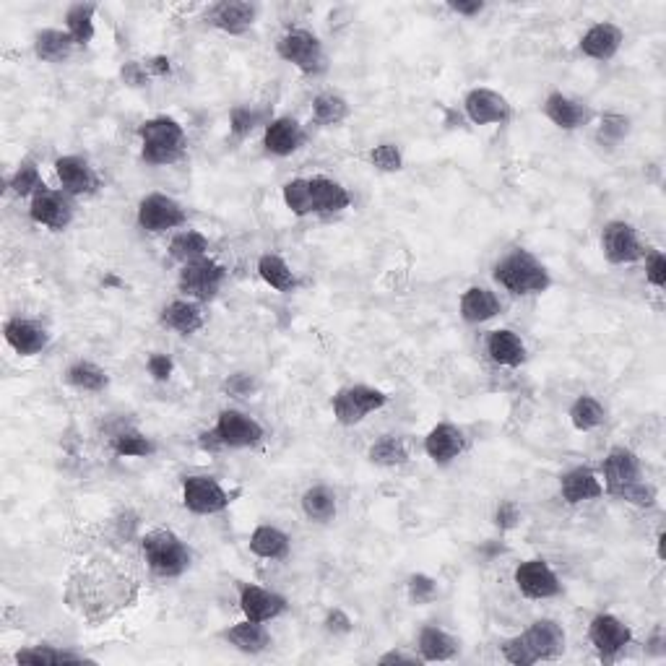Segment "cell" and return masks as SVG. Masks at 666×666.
<instances>
[{
  "mask_svg": "<svg viewBox=\"0 0 666 666\" xmlns=\"http://www.w3.org/2000/svg\"><path fill=\"white\" fill-rule=\"evenodd\" d=\"M281 198L294 216H331L352 206V193L331 177H294L281 188Z\"/></svg>",
  "mask_w": 666,
  "mask_h": 666,
  "instance_id": "6da1fadb",
  "label": "cell"
},
{
  "mask_svg": "<svg viewBox=\"0 0 666 666\" xmlns=\"http://www.w3.org/2000/svg\"><path fill=\"white\" fill-rule=\"evenodd\" d=\"M565 643H568V635H565L560 622L544 617V620L531 622L516 638L505 640L503 656L510 664L531 666L536 661L560 659L565 653Z\"/></svg>",
  "mask_w": 666,
  "mask_h": 666,
  "instance_id": "7a4b0ae2",
  "label": "cell"
},
{
  "mask_svg": "<svg viewBox=\"0 0 666 666\" xmlns=\"http://www.w3.org/2000/svg\"><path fill=\"white\" fill-rule=\"evenodd\" d=\"M492 276L505 292L516 294V297H531V294H544L552 287V276L534 253L529 250H510L505 258L495 263Z\"/></svg>",
  "mask_w": 666,
  "mask_h": 666,
  "instance_id": "3957f363",
  "label": "cell"
},
{
  "mask_svg": "<svg viewBox=\"0 0 666 666\" xmlns=\"http://www.w3.org/2000/svg\"><path fill=\"white\" fill-rule=\"evenodd\" d=\"M138 138H141V159L154 167H170L180 162L188 149L185 128L170 115H157L138 125Z\"/></svg>",
  "mask_w": 666,
  "mask_h": 666,
  "instance_id": "277c9868",
  "label": "cell"
},
{
  "mask_svg": "<svg viewBox=\"0 0 666 666\" xmlns=\"http://www.w3.org/2000/svg\"><path fill=\"white\" fill-rule=\"evenodd\" d=\"M266 430L258 419L240 409H224L216 417L214 430L201 432V445L206 451H219V448H255L263 443Z\"/></svg>",
  "mask_w": 666,
  "mask_h": 666,
  "instance_id": "5b68a950",
  "label": "cell"
},
{
  "mask_svg": "<svg viewBox=\"0 0 666 666\" xmlns=\"http://www.w3.org/2000/svg\"><path fill=\"white\" fill-rule=\"evenodd\" d=\"M141 549L151 573L159 578H180L193 562L188 544L170 529H154L141 539Z\"/></svg>",
  "mask_w": 666,
  "mask_h": 666,
  "instance_id": "8992f818",
  "label": "cell"
},
{
  "mask_svg": "<svg viewBox=\"0 0 666 666\" xmlns=\"http://www.w3.org/2000/svg\"><path fill=\"white\" fill-rule=\"evenodd\" d=\"M276 53L284 63H292L297 71L307 73V76H318L326 71L323 42L310 29H289L287 34H281L276 42Z\"/></svg>",
  "mask_w": 666,
  "mask_h": 666,
  "instance_id": "52a82bcc",
  "label": "cell"
},
{
  "mask_svg": "<svg viewBox=\"0 0 666 666\" xmlns=\"http://www.w3.org/2000/svg\"><path fill=\"white\" fill-rule=\"evenodd\" d=\"M388 404V393L373 386H344L333 396V417L344 427H354L365 422L373 412H380Z\"/></svg>",
  "mask_w": 666,
  "mask_h": 666,
  "instance_id": "ba28073f",
  "label": "cell"
},
{
  "mask_svg": "<svg viewBox=\"0 0 666 666\" xmlns=\"http://www.w3.org/2000/svg\"><path fill=\"white\" fill-rule=\"evenodd\" d=\"M224 281H227V268L219 261H214L211 255H203L198 261L185 263L180 268L177 287H180L183 294H188V300L209 302L222 292Z\"/></svg>",
  "mask_w": 666,
  "mask_h": 666,
  "instance_id": "9c48e42d",
  "label": "cell"
},
{
  "mask_svg": "<svg viewBox=\"0 0 666 666\" xmlns=\"http://www.w3.org/2000/svg\"><path fill=\"white\" fill-rule=\"evenodd\" d=\"M136 222L144 232L162 235V232L183 227V224L188 222V214H185L183 203L175 201V198L167 196V193H149V196L138 201Z\"/></svg>",
  "mask_w": 666,
  "mask_h": 666,
  "instance_id": "30bf717a",
  "label": "cell"
},
{
  "mask_svg": "<svg viewBox=\"0 0 666 666\" xmlns=\"http://www.w3.org/2000/svg\"><path fill=\"white\" fill-rule=\"evenodd\" d=\"M601 474H604V492L620 500L633 484L643 482V466H640V458L635 456L630 448L625 445H617L612 451L604 456L601 461Z\"/></svg>",
  "mask_w": 666,
  "mask_h": 666,
  "instance_id": "8fae6325",
  "label": "cell"
},
{
  "mask_svg": "<svg viewBox=\"0 0 666 666\" xmlns=\"http://www.w3.org/2000/svg\"><path fill=\"white\" fill-rule=\"evenodd\" d=\"M601 253L614 266H627V263L646 258V245L640 242L638 229L633 224L614 219L601 229Z\"/></svg>",
  "mask_w": 666,
  "mask_h": 666,
  "instance_id": "7c38bea8",
  "label": "cell"
},
{
  "mask_svg": "<svg viewBox=\"0 0 666 666\" xmlns=\"http://www.w3.org/2000/svg\"><path fill=\"white\" fill-rule=\"evenodd\" d=\"M29 216L34 224L40 227L53 229V232H63L71 227L73 222V203L66 190H53L42 188L29 198Z\"/></svg>",
  "mask_w": 666,
  "mask_h": 666,
  "instance_id": "4fadbf2b",
  "label": "cell"
},
{
  "mask_svg": "<svg viewBox=\"0 0 666 666\" xmlns=\"http://www.w3.org/2000/svg\"><path fill=\"white\" fill-rule=\"evenodd\" d=\"M513 581H516V588L526 599L544 601L555 599V596L562 594L560 578H557V573L552 570V565H549L547 560H542V557L523 560L516 568V573H513Z\"/></svg>",
  "mask_w": 666,
  "mask_h": 666,
  "instance_id": "5bb4252c",
  "label": "cell"
},
{
  "mask_svg": "<svg viewBox=\"0 0 666 666\" xmlns=\"http://www.w3.org/2000/svg\"><path fill=\"white\" fill-rule=\"evenodd\" d=\"M232 495L224 490L214 477H185L183 479V505L196 516H216L229 508Z\"/></svg>",
  "mask_w": 666,
  "mask_h": 666,
  "instance_id": "9a60e30c",
  "label": "cell"
},
{
  "mask_svg": "<svg viewBox=\"0 0 666 666\" xmlns=\"http://www.w3.org/2000/svg\"><path fill=\"white\" fill-rule=\"evenodd\" d=\"M588 640H591V646L596 648L601 659L612 661L633 643V630L617 614L601 612L588 625Z\"/></svg>",
  "mask_w": 666,
  "mask_h": 666,
  "instance_id": "2e32d148",
  "label": "cell"
},
{
  "mask_svg": "<svg viewBox=\"0 0 666 666\" xmlns=\"http://www.w3.org/2000/svg\"><path fill=\"white\" fill-rule=\"evenodd\" d=\"M464 112L474 125H505L513 118V107L508 99L487 86H477L466 94Z\"/></svg>",
  "mask_w": 666,
  "mask_h": 666,
  "instance_id": "e0dca14e",
  "label": "cell"
},
{
  "mask_svg": "<svg viewBox=\"0 0 666 666\" xmlns=\"http://www.w3.org/2000/svg\"><path fill=\"white\" fill-rule=\"evenodd\" d=\"M237 601H240L245 620L253 622H271L289 609V601L284 596L263 586H255V583H240Z\"/></svg>",
  "mask_w": 666,
  "mask_h": 666,
  "instance_id": "ac0fdd59",
  "label": "cell"
},
{
  "mask_svg": "<svg viewBox=\"0 0 666 666\" xmlns=\"http://www.w3.org/2000/svg\"><path fill=\"white\" fill-rule=\"evenodd\" d=\"M55 175H58L60 190H66L73 198L92 196L102 185L92 164L79 154H66V157L55 159Z\"/></svg>",
  "mask_w": 666,
  "mask_h": 666,
  "instance_id": "d6986e66",
  "label": "cell"
},
{
  "mask_svg": "<svg viewBox=\"0 0 666 666\" xmlns=\"http://www.w3.org/2000/svg\"><path fill=\"white\" fill-rule=\"evenodd\" d=\"M3 339L11 349H14L19 357H34V354H42L50 344V333L45 326H40L37 320L29 318H8L6 326H3Z\"/></svg>",
  "mask_w": 666,
  "mask_h": 666,
  "instance_id": "ffe728a7",
  "label": "cell"
},
{
  "mask_svg": "<svg viewBox=\"0 0 666 666\" xmlns=\"http://www.w3.org/2000/svg\"><path fill=\"white\" fill-rule=\"evenodd\" d=\"M466 451V435L453 422H438L425 435V453L438 466L453 464Z\"/></svg>",
  "mask_w": 666,
  "mask_h": 666,
  "instance_id": "44dd1931",
  "label": "cell"
},
{
  "mask_svg": "<svg viewBox=\"0 0 666 666\" xmlns=\"http://www.w3.org/2000/svg\"><path fill=\"white\" fill-rule=\"evenodd\" d=\"M544 115L555 128L560 131H578L583 125L591 120V110L583 105L581 99L568 97V94L562 92H552L547 99H544L542 105Z\"/></svg>",
  "mask_w": 666,
  "mask_h": 666,
  "instance_id": "7402d4cb",
  "label": "cell"
},
{
  "mask_svg": "<svg viewBox=\"0 0 666 666\" xmlns=\"http://www.w3.org/2000/svg\"><path fill=\"white\" fill-rule=\"evenodd\" d=\"M622 42H625V32H622L617 24L599 21V24H594V27L583 34L581 42H578V50H581L586 58L607 63V60H612L614 55L620 53Z\"/></svg>",
  "mask_w": 666,
  "mask_h": 666,
  "instance_id": "603a6c76",
  "label": "cell"
},
{
  "mask_svg": "<svg viewBox=\"0 0 666 666\" xmlns=\"http://www.w3.org/2000/svg\"><path fill=\"white\" fill-rule=\"evenodd\" d=\"M302 144H305V131L289 115L274 118L266 125V131H263V146H266L271 157H292Z\"/></svg>",
  "mask_w": 666,
  "mask_h": 666,
  "instance_id": "cb8c5ba5",
  "label": "cell"
},
{
  "mask_svg": "<svg viewBox=\"0 0 666 666\" xmlns=\"http://www.w3.org/2000/svg\"><path fill=\"white\" fill-rule=\"evenodd\" d=\"M255 16H258V8L253 3H242V0H222L211 8L209 21L211 27H216L219 32L232 34V37H240V34L250 32V27L255 24Z\"/></svg>",
  "mask_w": 666,
  "mask_h": 666,
  "instance_id": "d4e9b609",
  "label": "cell"
},
{
  "mask_svg": "<svg viewBox=\"0 0 666 666\" xmlns=\"http://www.w3.org/2000/svg\"><path fill=\"white\" fill-rule=\"evenodd\" d=\"M560 495L568 505H581L604 495V484L591 466H575L560 477Z\"/></svg>",
  "mask_w": 666,
  "mask_h": 666,
  "instance_id": "484cf974",
  "label": "cell"
},
{
  "mask_svg": "<svg viewBox=\"0 0 666 666\" xmlns=\"http://www.w3.org/2000/svg\"><path fill=\"white\" fill-rule=\"evenodd\" d=\"M458 310H461V318L471 326H479V323H487V320L497 318L503 313V302L497 297L492 289L487 287H469L461 294V302H458Z\"/></svg>",
  "mask_w": 666,
  "mask_h": 666,
  "instance_id": "4316f807",
  "label": "cell"
},
{
  "mask_svg": "<svg viewBox=\"0 0 666 666\" xmlns=\"http://www.w3.org/2000/svg\"><path fill=\"white\" fill-rule=\"evenodd\" d=\"M248 544L250 552L261 560H287L289 552H292V539H289L287 531H281L279 526H271V523L255 526Z\"/></svg>",
  "mask_w": 666,
  "mask_h": 666,
  "instance_id": "83f0119b",
  "label": "cell"
},
{
  "mask_svg": "<svg viewBox=\"0 0 666 666\" xmlns=\"http://www.w3.org/2000/svg\"><path fill=\"white\" fill-rule=\"evenodd\" d=\"M159 320H162V326L180 333V336H193V333L203 328L206 315H203L201 305L196 300H172L170 305H164Z\"/></svg>",
  "mask_w": 666,
  "mask_h": 666,
  "instance_id": "f1b7e54d",
  "label": "cell"
},
{
  "mask_svg": "<svg viewBox=\"0 0 666 666\" xmlns=\"http://www.w3.org/2000/svg\"><path fill=\"white\" fill-rule=\"evenodd\" d=\"M487 354L500 367H521L526 362V344L516 331L497 328L487 336Z\"/></svg>",
  "mask_w": 666,
  "mask_h": 666,
  "instance_id": "f546056e",
  "label": "cell"
},
{
  "mask_svg": "<svg viewBox=\"0 0 666 666\" xmlns=\"http://www.w3.org/2000/svg\"><path fill=\"white\" fill-rule=\"evenodd\" d=\"M419 659L422 661H451L458 656V640L451 633H445L443 627L427 625L419 630L417 638Z\"/></svg>",
  "mask_w": 666,
  "mask_h": 666,
  "instance_id": "4dcf8cb0",
  "label": "cell"
},
{
  "mask_svg": "<svg viewBox=\"0 0 666 666\" xmlns=\"http://www.w3.org/2000/svg\"><path fill=\"white\" fill-rule=\"evenodd\" d=\"M224 638H227L237 651L248 653V656H258V653L268 651V646H271V633L266 630V622L242 620L229 627Z\"/></svg>",
  "mask_w": 666,
  "mask_h": 666,
  "instance_id": "1f68e13d",
  "label": "cell"
},
{
  "mask_svg": "<svg viewBox=\"0 0 666 666\" xmlns=\"http://www.w3.org/2000/svg\"><path fill=\"white\" fill-rule=\"evenodd\" d=\"M300 505L307 521L313 523H331L333 518H336V510H339L336 492H333L328 484H313V487H307L300 497Z\"/></svg>",
  "mask_w": 666,
  "mask_h": 666,
  "instance_id": "d6a6232c",
  "label": "cell"
},
{
  "mask_svg": "<svg viewBox=\"0 0 666 666\" xmlns=\"http://www.w3.org/2000/svg\"><path fill=\"white\" fill-rule=\"evenodd\" d=\"M73 47H76V42L63 29H42V32L34 34V55L42 63H66L71 58Z\"/></svg>",
  "mask_w": 666,
  "mask_h": 666,
  "instance_id": "836d02e7",
  "label": "cell"
},
{
  "mask_svg": "<svg viewBox=\"0 0 666 666\" xmlns=\"http://www.w3.org/2000/svg\"><path fill=\"white\" fill-rule=\"evenodd\" d=\"M258 276L266 281L268 287L281 294L294 292V289L300 287V279H297V274L292 271V266L276 253H263L261 258H258Z\"/></svg>",
  "mask_w": 666,
  "mask_h": 666,
  "instance_id": "e575fe53",
  "label": "cell"
},
{
  "mask_svg": "<svg viewBox=\"0 0 666 666\" xmlns=\"http://www.w3.org/2000/svg\"><path fill=\"white\" fill-rule=\"evenodd\" d=\"M66 383L81 393H102L107 388V383H110V378H107L105 370L94 365V362L76 360L68 365Z\"/></svg>",
  "mask_w": 666,
  "mask_h": 666,
  "instance_id": "d590c367",
  "label": "cell"
},
{
  "mask_svg": "<svg viewBox=\"0 0 666 666\" xmlns=\"http://www.w3.org/2000/svg\"><path fill=\"white\" fill-rule=\"evenodd\" d=\"M94 16H97V6H94V3H73L66 11V32L71 34V40L76 42V47H84L94 40V34H97Z\"/></svg>",
  "mask_w": 666,
  "mask_h": 666,
  "instance_id": "8d00e7d4",
  "label": "cell"
},
{
  "mask_svg": "<svg viewBox=\"0 0 666 666\" xmlns=\"http://www.w3.org/2000/svg\"><path fill=\"white\" fill-rule=\"evenodd\" d=\"M86 661L81 653L66 651L55 646H29L16 653V664L29 666H60V664H81Z\"/></svg>",
  "mask_w": 666,
  "mask_h": 666,
  "instance_id": "74e56055",
  "label": "cell"
},
{
  "mask_svg": "<svg viewBox=\"0 0 666 666\" xmlns=\"http://www.w3.org/2000/svg\"><path fill=\"white\" fill-rule=\"evenodd\" d=\"M203 255H209V237L198 229H183L170 240V258H175L183 266L198 261Z\"/></svg>",
  "mask_w": 666,
  "mask_h": 666,
  "instance_id": "f35d334b",
  "label": "cell"
},
{
  "mask_svg": "<svg viewBox=\"0 0 666 666\" xmlns=\"http://www.w3.org/2000/svg\"><path fill=\"white\" fill-rule=\"evenodd\" d=\"M568 417L578 432H591V430H596V427L604 425V419H607V409L601 406L599 399L583 393V396H578V399L570 404Z\"/></svg>",
  "mask_w": 666,
  "mask_h": 666,
  "instance_id": "ab89813d",
  "label": "cell"
},
{
  "mask_svg": "<svg viewBox=\"0 0 666 666\" xmlns=\"http://www.w3.org/2000/svg\"><path fill=\"white\" fill-rule=\"evenodd\" d=\"M349 112H352L349 102L336 92H323L313 99V120L315 125H323V128L344 123Z\"/></svg>",
  "mask_w": 666,
  "mask_h": 666,
  "instance_id": "60d3db41",
  "label": "cell"
},
{
  "mask_svg": "<svg viewBox=\"0 0 666 666\" xmlns=\"http://www.w3.org/2000/svg\"><path fill=\"white\" fill-rule=\"evenodd\" d=\"M367 458H370L373 464L393 469V466H404L406 461H409V451H406L404 440H401L399 435H383V438H378L370 445Z\"/></svg>",
  "mask_w": 666,
  "mask_h": 666,
  "instance_id": "b9f144b4",
  "label": "cell"
},
{
  "mask_svg": "<svg viewBox=\"0 0 666 666\" xmlns=\"http://www.w3.org/2000/svg\"><path fill=\"white\" fill-rule=\"evenodd\" d=\"M112 453L118 458H146L154 453V443L138 430H120L112 435Z\"/></svg>",
  "mask_w": 666,
  "mask_h": 666,
  "instance_id": "7bdbcfd3",
  "label": "cell"
},
{
  "mask_svg": "<svg viewBox=\"0 0 666 666\" xmlns=\"http://www.w3.org/2000/svg\"><path fill=\"white\" fill-rule=\"evenodd\" d=\"M8 188H11L14 196L32 198L37 190L45 188V180H42V175H40V167H37L32 159H24V162L16 167L14 175H11V180H8Z\"/></svg>",
  "mask_w": 666,
  "mask_h": 666,
  "instance_id": "ee69618b",
  "label": "cell"
},
{
  "mask_svg": "<svg viewBox=\"0 0 666 666\" xmlns=\"http://www.w3.org/2000/svg\"><path fill=\"white\" fill-rule=\"evenodd\" d=\"M630 133V118L620 112H604L596 128V138L601 146H617L622 144Z\"/></svg>",
  "mask_w": 666,
  "mask_h": 666,
  "instance_id": "f6af8a7d",
  "label": "cell"
},
{
  "mask_svg": "<svg viewBox=\"0 0 666 666\" xmlns=\"http://www.w3.org/2000/svg\"><path fill=\"white\" fill-rule=\"evenodd\" d=\"M370 162L380 172H401L404 170V154L396 144H378L370 151Z\"/></svg>",
  "mask_w": 666,
  "mask_h": 666,
  "instance_id": "bcb514c9",
  "label": "cell"
},
{
  "mask_svg": "<svg viewBox=\"0 0 666 666\" xmlns=\"http://www.w3.org/2000/svg\"><path fill=\"white\" fill-rule=\"evenodd\" d=\"M258 123H261V115H258L255 110H250V107L237 105V107H232V112H229V131L235 133L237 138L250 136Z\"/></svg>",
  "mask_w": 666,
  "mask_h": 666,
  "instance_id": "7dc6e473",
  "label": "cell"
},
{
  "mask_svg": "<svg viewBox=\"0 0 666 666\" xmlns=\"http://www.w3.org/2000/svg\"><path fill=\"white\" fill-rule=\"evenodd\" d=\"M406 588H409V599L414 604H430L438 596V581L425 573H414L409 583H406Z\"/></svg>",
  "mask_w": 666,
  "mask_h": 666,
  "instance_id": "c3c4849f",
  "label": "cell"
},
{
  "mask_svg": "<svg viewBox=\"0 0 666 666\" xmlns=\"http://www.w3.org/2000/svg\"><path fill=\"white\" fill-rule=\"evenodd\" d=\"M146 370H149L151 380H157V383H167L175 373V362H172L170 354L154 352L149 354V360H146Z\"/></svg>",
  "mask_w": 666,
  "mask_h": 666,
  "instance_id": "681fc988",
  "label": "cell"
},
{
  "mask_svg": "<svg viewBox=\"0 0 666 666\" xmlns=\"http://www.w3.org/2000/svg\"><path fill=\"white\" fill-rule=\"evenodd\" d=\"M646 279L651 287L664 289L666 287V258L661 250H651L646 258Z\"/></svg>",
  "mask_w": 666,
  "mask_h": 666,
  "instance_id": "f907efd6",
  "label": "cell"
},
{
  "mask_svg": "<svg viewBox=\"0 0 666 666\" xmlns=\"http://www.w3.org/2000/svg\"><path fill=\"white\" fill-rule=\"evenodd\" d=\"M620 500H625V503L630 505H638V508H653V505H656V487L648 482H638L633 484Z\"/></svg>",
  "mask_w": 666,
  "mask_h": 666,
  "instance_id": "816d5d0a",
  "label": "cell"
},
{
  "mask_svg": "<svg viewBox=\"0 0 666 666\" xmlns=\"http://www.w3.org/2000/svg\"><path fill=\"white\" fill-rule=\"evenodd\" d=\"M224 391H227L229 396H235V399H250V396L255 393L253 375H248V373L229 375V378L224 380Z\"/></svg>",
  "mask_w": 666,
  "mask_h": 666,
  "instance_id": "f5cc1de1",
  "label": "cell"
},
{
  "mask_svg": "<svg viewBox=\"0 0 666 666\" xmlns=\"http://www.w3.org/2000/svg\"><path fill=\"white\" fill-rule=\"evenodd\" d=\"M518 523H521V510L513 500H503V503L497 505L495 510V526L500 531H510L516 529Z\"/></svg>",
  "mask_w": 666,
  "mask_h": 666,
  "instance_id": "db71d44e",
  "label": "cell"
},
{
  "mask_svg": "<svg viewBox=\"0 0 666 666\" xmlns=\"http://www.w3.org/2000/svg\"><path fill=\"white\" fill-rule=\"evenodd\" d=\"M352 627H354V622L347 612H341V609H331V612H328V617H326L328 633L347 635V633H352Z\"/></svg>",
  "mask_w": 666,
  "mask_h": 666,
  "instance_id": "11a10c76",
  "label": "cell"
},
{
  "mask_svg": "<svg viewBox=\"0 0 666 666\" xmlns=\"http://www.w3.org/2000/svg\"><path fill=\"white\" fill-rule=\"evenodd\" d=\"M123 81L131 86H146L149 84V71H146L144 63L131 60V63H125L123 66Z\"/></svg>",
  "mask_w": 666,
  "mask_h": 666,
  "instance_id": "9f6ffc18",
  "label": "cell"
},
{
  "mask_svg": "<svg viewBox=\"0 0 666 666\" xmlns=\"http://www.w3.org/2000/svg\"><path fill=\"white\" fill-rule=\"evenodd\" d=\"M448 8H451L453 14L471 19V16L482 14L484 3H482V0H451V3H448Z\"/></svg>",
  "mask_w": 666,
  "mask_h": 666,
  "instance_id": "6f0895ef",
  "label": "cell"
},
{
  "mask_svg": "<svg viewBox=\"0 0 666 666\" xmlns=\"http://www.w3.org/2000/svg\"><path fill=\"white\" fill-rule=\"evenodd\" d=\"M144 66L146 71H149V76H159V79H162V76H170L172 71L170 58H164V55H154V58L146 60Z\"/></svg>",
  "mask_w": 666,
  "mask_h": 666,
  "instance_id": "680465c9",
  "label": "cell"
},
{
  "mask_svg": "<svg viewBox=\"0 0 666 666\" xmlns=\"http://www.w3.org/2000/svg\"><path fill=\"white\" fill-rule=\"evenodd\" d=\"M419 656H409V653H404V651H388V653H383V656H380L378 659V664H419Z\"/></svg>",
  "mask_w": 666,
  "mask_h": 666,
  "instance_id": "91938a15",
  "label": "cell"
}]
</instances>
